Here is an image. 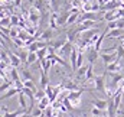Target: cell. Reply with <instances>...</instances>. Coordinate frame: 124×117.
<instances>
[{"mask_svg": "<svg viewBox=\"0 0 124 117\" xmlns=\"http://www.w3.org/2000/svg\"><path fill=\"white\" fill-rule=\"evenodd\" d=\"M105 75H107V71L102 74V75H98V77H95V80H94V84H95V90L97 91H100V92H102V94H105Z\"/></svg>", "mask_w": 124, "mask_h": 117, "instance_id": "obj_1", "label": "cell"}, {"mask_svg": "<svg viewBox=\"0 0 124 117\" xmlns=\"http://www.w3.org/2000/svg\"><path fill=\"white\" fill-rule=\"evenodd\" d=\"M100 57H101V59H102L104 65L108 67L110 64H113V62L117 61V51H116V52H111V54H102V52H101Z\"/></svg>", "mask_w": 124, "mask_h": 117, "instance_id": "obj_2", "label": "cell"}, {"mask_svg": "<svg viewBox=\"0 0 124 117\" xmlns=\"http://www.w3.org/2000/svg\"><path fill=\"white\" fill-rule=\"evenodd\" d=\"M100 57V52L98 51H95L94 49V46H90V48H87V59H88V64H95V61L98 59Z\"/></svg>", "mask_w": 124, "mask_h": 117, "instance_id": "obj_3", "label": "cell"}, {"mask_svg": "<svg viewBox=\"0 0 124 117\" xmlns=\"http://www.w3.org/2000/svg\"><path fill=\"white\" fill-rule=\"evenodd\" d=\"M75 46H74V43H71V42H68L66 41V43L62 46L59 51H56V54L58 55H61V57H66V55H71V52H72V49H74Z\"/></svg>", "mask_w": 124, "mask_h": 117, "instance_id": "obj_4", "label": "cell"}, {"mask_svg": "<svg viewBox=\"0 0 124 117\" xmlns=\"http://www.w3.org/2000/svg\"><path fill=\"white\" fill-rule=\"evenodd\" d=\"M93 103L94 107H97L98 110H105L107 107H108V100H100V98H97V97H94V100L91 101Z\"/></svg>", "mask_w": 124, "mask_h": 117, "instance_id": "obj_5", "label": "cell"}, {"mask_svg": "<svg viewBox=\"0 0 124 117\" xmlns=\"http://www.w3.org/2000/svg\"><path fill=\"white\" fill-rule=\"evenodd\" d=\"M52 38H54V29H46L43 30L42 33H40V36H39V39L38 41H42V42H51L52 41Z\"/></svg>", "mask_w": 124, "mask_h": 117, "instance_id": "obj_6", "label": "cell"}, {"mask_svg": "<svg viewBox=\"0 0 124 117\" xmlns=\"http://www.w3.org/2000/svg\"><path fill=\"white\" fill-rule=\"evenodd\" d=\"M69 58H71V69H72V72H77V69H78L77 68V59H78V49L77 48L72 49Z\"/></svg>", "mask_w": 124, "mask_h": 117, "instance_id": "obj_7", "label": "cell"}, {"mask_svg": "<svg viewBox=\"0 0 124 117\" xmlns=\"http://www.w3.org/2000/svg\"><path fill=\"white\" fill-rule=\"evenodd\" d=\"M7 55H9V59H10V65H12L13 68H17V67H20L22 61H20V58H19L16 54H13V52L7 51Z\"/></svg>", "mask_w": 124, "mask_h": 117, "instance_id": "obj_8", "label": "cell"}, {"mask_svg": "<svg viewBox=\"0 0 124 117\" xmlns=\"http://www.w3.org/2000/svg\"><path fill=\"white\" fill-rule=\"evenodd\" d=\"M39 17H40L39 10H36L35 7H32L31 10H29V19H31V22L33 25H38L39 23Z\"/></svg>", "mask_w": 124, "mask_h": 117, "instance_id": "obj_9", "label": "cell"}, {"mask_svg": "<svg viewBox=\"0 0 124 117\" xmlns=\"http://www.w3.org/2000/svg\"><path fill=\"white\" fill-rule=\"evenodd\" d=\"M22 90H19V88H16V87H12L10 90H7L3 95H0V101L1 100H6V98H10V97H13V95H16V94H19Z\"/></svg>", "mask_w": 124, "mask_h": 117, "instance_id": "obj_10", "label": "cell"}, {"mask_svg": "<svg viewBox=\"0 0 124 117\" xmlns=\"http://www.w3.org/2000/svg\"><path fill=\"white\" fill-rule=\"evenodd\" d=\"M95 80V75H94V65L93 64H88V69H87V74L84 77V83H88V81H94Z\"/></svg>", "mask_w": 124, "mask_h": 117, "instance_id": "obj_11", "label": "cell"}, {"mask_svg": "<svg viewBox=\"0 0 124 117\" xmlns=\"http://www.w3.org/2000/svg\"><path fill=\"white\" fill-rule=\"evenodd\" d=\"M78 35H79V32H78L77 28H75V29H72V30H68V32H66V41H68V42H71V43H74V42L77 41Z\"/></svg>", "mask_w": 124, "mask_h": 117, "instance_id": "obj_12", "label": "cell"}, {"mask_svg": "<svg viewBox=\"0 0 124 117\" xmlns=\"http://www.w3.org/2000/svg\"><path fill=\"white\" fill-rule=\"evenodd\" d=\"M123 33H124V29H113L107 33L105 38H107V39H118Z\"/></svg>", "mask_w": 124, "mask_h": 117, "instance_id": "obj_13", "label": "cell"}, {"mask_svg": "<svg viewBox=\"0 0 124 117\" xmlns=\"http://www.w3.org/2000/svg\"><path fill=\"white\" fill-rule=\"evenodd\" d=\"M120 69H121L120 62H113V64H110L108 67H105V71H107V72H111V74H116V72H118Z\"/></svg>", "mask_w": 124, "mask_h": 117, "instance_id": "obj_14", "label": "cell"}, {"mask_svg": "<svg viewBox=\"0 0 124 117\" xmlns=\"http://www.w3.org/2000/svg\"><path fill=\"white\" fill-rule=\"evenodd\" d=\"M58 16H59V15L55 13V12L51 15V17H49V28H51V29H56V28H58Z\"/></svg>", "mask_w": 124, "mask_h": 117, "instance_id": "obj_15", "label": "cell"}, {"mask_svg": "<svg viewBox=\"0 0 124 117\" xmlns=\"http://www.w3.org/2000/svg\"><path fill=\"white\" fill-rule=\"evenodd\" d=\"M49 106H51V100H49L48 97H43V98H42V100L38 103V109H40L42 111H45V110H46Z\"/></svg>", "mask_w": 124, "mask_h": 117, "instance_id": "obj_16", "label": "cell"}, {"mask_svg": "<svg viewBox=\"0 0 124 117\" xmlns=\"http://www.w3.org/2000/svg\"><path fill=\"white\" fill-rule=\"evenodd\" d=\"M49 85V80H48V74H45L42 69H40V90H45V88Z\"/></svg>", "mask_w": 124, "mask_h": 117, "instance_id": "obj_17", "label": "cell"}, {"mask_svg": "<svg viewBox=\"0 0 124 117\" xmlns=\"http://www.w3.org/2000/svg\"><path fill=\"white\" fill-rule=\"evenodd\" d=\"M87 69H88V65H82L81 68H78L77 69V72H75V75H77V80H84V77H85V74H87Z\"/></svg>", "mask_w": 124, "mask_h": 117, "instance_id": "obj_18", "label": "cell"}, {"mask_svg": "<svg viewBox=\"0 0 124 117\" xmlns=\"http://www.w3.org/2000/svg\"><path fill=\"white\" fill-rule=\"evenodd\" d=\"M36 62H39V58H38L36 52H29L28 61H26V67H29V65H32V64H36Z\"/></svg>", "mask_w": 124, "mask_h": 117, "instance_id": "obj_19", "label": "cell"}, {"mask_svg": "<svg viewBox=\"0 0 124 117\" xmlns=\"http://www.w3.org/2000/svg\"><path fill=\"white\" fill-rule=\"evenodd\" d=\"M25 113H28V110H23V109H19V110H16V111H10V113H6L3 117H20L22 114H25Z\"/></svg>", "mask_w": 124, "mask_h": 117, "instance_id": "obj_20", "label": "cell"}, {"mask_svg": "<svg viewBox=\"0 0 124 117\" xmlns=\"http://www.w3.org/2000/svg\"><path fill=\"white\" fill-rule=\"evenodd\" d=\"M10 78H12V81L13 83H16V81H20V77H19V72H17V68H10Z\"/></svg>", "mask_w": 124, "mask_h": 117, "instance_id": "obj_21", "label": "cell"}, {"mask_svg": "<svg viewBox=\"0 0 124 117\" xmlns=\"http://www.w3.org/2000/svg\"><path fill=\"white\" fill-rule=\"evenodd\" d=\"M19 104H20V109H23V110H28V107H26V95L20 91L19 94Z\"/></svg>", "mask_w": 124, "mask_h": 117, "instance_id": "obj_22", "label": "cell"}, {"mask_svg": "<svg viewBox=\"0 0 124 117\" xmlns=\"http://www.w3.org/2000/svg\"><path fill=\"white\" fill-rule=\"evenodd\" d=\"M36 55H38V58H39V61L45 59L46 57H48V46H46V48H42V49H39V51L36 52Z\"/></svg>", "mask_w": 124, "mask_h": 117, "instance_id": "obj_23", "label": "cell"}, {"mask_svg": "<svg viewBox=\"0 0 124 117\" xmlns=\"http://www.w3.org/2000/svg\"><path fill=\"white\" fill-rule=\"evenodd\" d=\"M49 6H51V9L56 13L58 9H59V6H61V0H49Z\"/></svg>", "mask_w": 124, "mask_h": 117, "instance_id": "obj_24", "label": "cell"}, {"mask_svg": "<svg viewBox=\"0 0 124 117\" xmlns=\"http://www.w3.org/2000/svg\"><path fill=\"white\" fill-rule=\"evenodd\" d=\"M123 57H124V46L121 43H118V48H117V61L116 62H120Z\"/></svg>", "mask_w": 124, "mask_h": 117, "instance_id": "obj_25", "label": "cell"}, {"mask_svg": "<svg viewBox=\"0 0 124 117\" xmlns=\"http://www.w3.org/2000/svg\"><path fill=\"white\" fill-rule=\"evenodd\" d=\"M16 55L20 58L22 64H25V65H26V61H28V55H29V52H26V51H20V52H17Z\"/></svg>", "mask_w": 124, "mask_h": 117, "instance_id": "obj_26", "label": "cell"}, {"mask_svg": "<svg viewBox=\"0 0 124 117\" xmlns=\"http://www.w3.org/2000/svg\"><path fill=\"white\" fill-rule=\"evenodd\" d=\"M43 97H46V92H45V90H38L36 92H35V100H38V103L43 98Z\"/></svg>", "mask_w": 124, "mask_h": 117, "instance_id": "obj_27", "label": "cell"}, {"mask_svg": "<svg viewBox=\"0 0 124 117\" xmlns=\"http://www.w3.org/2000/svg\"><path fill=\"white\" fill-rule=\"evenodd\" d=\"M20 72H22V75H23V78H25L23 81H26V80H32V81H33V77H32V74H31V71H29V69L23 68Z\"/></svg>", "mask_w": 124, "mask_h": 117, "instance_id": "obj_28", "label": "cell"}, {"mask_svg": "<svg viewBox=\"0 0 124 117\" xmlns=\"http://www.w3.org/2000/svg\"><path fill=\"white\" fill-rule=\"evenodd\" d=\"M84 65V54L78 51V59H77V68H81Z\"/></svg>", "mask_w": 124, "mask_h": 117, "instance_id": "obj_29", "label": "cell"}, {"mask_svg": "<svg viewBox=\"0 0 124 117\" xmlns=\"http://www.w3.org/2000/svg\"><path fill=\"white\" fill-rule=\"evenodd\" d=\"M6 26H9V28L12 26V25H10V16H7V17H4V19L0 20V29H1V28H6Z\"/></svg>", "mask_w": 124, "mask_h": 117, "instance_id": "obj_30", "label": "cell"}, {"mask_svg": "<svg viewBox=\"0 0 124 117\" xmlns=\"http://www.w3.org/2000/svg\"><path fill=\"white\" fill-rule=\"evenodd\" d=\"M91 114H93V117H101V116H102V111H101V110H98L97 107H93Z\"/></svg>", "mask_w": 124, "mask_h": 117, "instance_id": "obj_31", "label": "cell"}, {"mask_svg": "<svg viewBox=\"0 0 124 117\" xmlns=\"http://www.w3.org/2000/svg\"><path fill=\"white\" fill-rule=\"evenodd\" d=\"M10 25H12V26H13V25H15V26L19 25V17L15 16V15H12V16H10Z\"/></svg>", "mask_w": 124, "mask_h": 117, "instance_id": "obj_32", "label": "cell"}, {"mask_svg": "<svg viewBox=\"0 0 124 117\" xmlns=\"http://www.w3.org/2000/svg\"><path fill=\"white\" fill-rule=\"evenodd\" d=\"M72 6H75L77 9H79V6H81V0H72Z\"/></svg>", "mask_w": 124, "mask_h": 117, "instance_id": "obj_33", "label": "cell"}, {"mask_svg": "<svg viewBox=\"0 0 124 117\" xmlns=\"http://www.w3.org/2000/svg\"><path fill=\"white\" fill-rule=\"evenodd\" d=\"M0 110H1V111H3L4 114H6V113H10V111H9V109H7L6 106H1V107H0Z\"/></svg>", "mask_w": 124, "mask_h": 117, "instance_id": "obj_34", "label": "cell"}, {"mask_svg": "<svg viewBox=\"0 0 124 117\" xmlns=\"http://www.w3.org/2000/svg\"><path fill=\"white\" fill-rule=\"evenodd\" d=\"M20 3H22V0H15V1H13V4H15L16 7H19V6H20Z\"/></svg>", "mask_w": 124, "mask_h": 117, "instance_id": "obj_35", "label": "cell"}, {"mask_svg": "<svg viewBox=\"0 0 124 117\" xmlns=\"http://www.w3.org/2000/svg\"><path fill=\"white\" fill-rule=\"evenodd\" d=\"M118 41H120V43H124V33L120 36V38H118Z\"/></svg>", "mask_w": 124, "mask_h": 117, "instance_id": "obj_36", "label": "cell"}, {"mask_svg": "<svg viewBox=\"0 0 124 117\" xmlns=\"http://www.w3.org/2000/svg\"><path fill=\"white\" fill-rule=\"evenodd\" d=\"M108 1H111V0H104V4H105V3H108Z\"/></svg>", "mask_w": 124, "mask_h": 117, "instance_id": "obj_37", "label": "cell"}, {"mask_svg": "<svg viewBox=\"0 0 124 117\" xmlns=\"http://www.w3.org/2000/svg\"><path fill=\"white\" fill-rule=\"evenodd\" d=\"M101 117H108V114H102Z\"/></svg>", "mask_w": 124, "mask_h": 117, "instance_id": "obj_38", "label": "cell"}, {"mask_svg": "<svg viewBox=\"0 0 124 117\" xmlns=\"http://www.w3.org/2000/svg\"><path fill=\"white\" fill-rule=\"evenodd\" d=\"M58 117H63V116H62V114H58Z\"/></svg>", "mask_w": 124, "mask_h": 117, "instance_id": "obj_39", "label": "cell"}, {"mask_svg": "<svg viewBox=\"0 0 124 117\" xmlns=\"http://www.w3.org/2000/svg\"><path fill=\"white\" fill-rule=\"evenodd\" d=\"M0 117H3V116H1V114H0Z\"/></svg>", "mask_w": 124, "mask_h": 117, "instance_id": "obj_40", "label": "cell"}, {"mask_svg": "<svg viewBox=\"0 0 124 117\" xmlns=\"http://www.w3.org/2000/svg\"><path fill=\"white\" fill-rule=\"evenodd\" d=\"M12 1H15V0H12Z\"/></svg>", "mask_w": 124, "mask_h": 117, "instance_id": "obj_41", "label": "cell"}, {"mask_svg": "<svg viewBox=\"0 0 124 117\" xmlns=\"http://www.w3.org/2000/svg\"><path fill=\"white\" fill-rule=\"evenodd\" d=\"M0 78H1V75H0Z\"/></svg>", "mask_w": 124, "mask_h": 117, "instance_id": "obj_42", "label": "cell"}]
</instances>
